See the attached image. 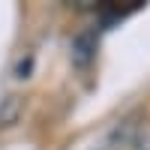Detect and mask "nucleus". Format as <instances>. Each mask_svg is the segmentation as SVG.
Segmentation results:
<instances>
[{
	"label": "nucleus",
	"mask_w": 150,
	"mask_h": 150,
	"mask_svg": "<svg viewBox=\"0 0 150 150\" xmlns=\"http://www.w3.org/2000/svg\"><path fill=\"white\" fill-rule=\"evenodd\" d=\"M18 111H21V99L18 96H6L3 108H0V126H12L18 120Z\"/></svg>",
	"instance_id": "1"
}]
</instances>
